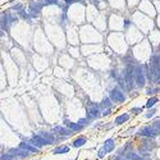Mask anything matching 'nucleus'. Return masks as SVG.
<instances>
[{"mask_svg":"<svg viewBox=\"0 0 160 160\" xmlns=\"http://www.w3.org/2000/svg\"><path fill=\"white\" fill-rule=\"evenodd\" d=\"M134 82H136V87L143 89L147 82V77H146V71L145 65L137 64L134 65Z\"/></svg>","mask_w":160,"mask_h":160,"instance_id":"1","label":"nucleus"},{"mask_svg":"<svg viewBox=\"0 0 160 160\" xmlns=\"http://www.w3.org/2000/svg\"><path fill=\"white\" fill-rule=\"evenodd\" d=\"M122 76H123V78H124L127 90L132 91L133 87L136 86V82H134V67H132V65H126Z\"/></svg>","mask_w":160,"mask_h":160,"instance_id":"2","label":"nucleus"},{"mask_svg":"<svg viewBox=\"0 0 160 160\" xmlns=\"http://www.w3.org/2000/svg\"><path fill=\"white\" fill-rule=\"evenodd\" d=\"M109 96L115 104H122L126 101V93H124V91L122 90V87H119V86L113 87V89L109 91Z\"/></svg>","mask_w":160,"mask_h":160,"instance_id":"3","label":"nucleus"},{"mask_svg":"<svg viewBox=\"0 0 160 160\" xmlns=\"http://www.w3.org/2000/svg\"><path fill=\"white\" fill-rule=\"evenodd\" d=\"M44 1H41V0H32L31 3L28 4V12L30 14L32 15V18H36L40 15L41 13V9H42L44 7Z\"/></svg>","mask_w":160,"mask_h":160,"instance_id":"4","label":"nucleus"},{"mask_svg":"<svg viewBox=\"0 0 160 160\" xmlns=\"http://www.w3.org/2000/svg\"><path fill=\"white\" fill-rule=\"evenodd\" d=\"M137 133L140 136L146 137V138H154V137L158 136V133H156V131L154 129L153 126H143L142 128H140V131Z\"/></svg>","mask_w":160,"mask_h":160,"instance_id":"5","label":"nucleus"},{"mask_svg":"<svg viewBox=\"0 0 160 160\" xmlns=\"http://www.w3.org/2000/svg\"><path fill=\"white\" fill-rule=\"evenodd\" d=\"M86 117L89 118L90 120H95V119H97V118L103 117V115H101V112H100V105H91L89 109H87Z\"/></svg>","mask_w":160,"mask_h":160,"instance_id":"6","label":"nucleus"},{"mask_svg":"<svg viewBox=\"0 0 160 160\" xmlns=\"http://www.w3.org/2000/svg\"><path fill=\"white\" fill-rule=\"evenodd\" d=\"M63 126H65L67 128H69L72 132H78V131H82V129L85 128V127H82L78 122H77V123L71 122L68 118H64V119H63Z\"/></svg>","mask_w":160,"mask_h":160,"instance_id":"7","label":"nucleus"},{"mask_svg":"<svg viewBox=\"0 0 160 160\" xmlns=\"http://www.w3.org/2000/svg\"><path fill=\"white\" fill-rule=\"evenodd\" d=\"M9 154H12V155H14L15 158H19V159H24V158H28L30 156V153L26 150H23V149L18 147V149H9Z\"/></svg>","mask_w":160,"mask_h":160,"instance_id":"8","label":"nucleus"},{"mask_svg":"<svg viewBox=\"0 0 160 160\" xmlns=\"http://www.w3.org/2000/svg\"><path fill=\"white\" fill-rule=\"evenodd\" d=\"M53 132H56V133H54V134H60V136H63V137H68V136H71L72 134V131L69 128H67L65 126L64 127H62V126L54 127Z\"/></svg>","mask_w":160,"mask_h":160,"instance_id":"9","label":"nucleus"},{"mask_svg":"<svg viewBox=\"0 0 160 160\" xmlns=\"http://www.w3.org/2000/svg\"><path fill=\"white\" fill-rule=\"evenodd\" d=\"M129 118H131L129 113H122V114H119L117 118H115L114 124L115 126H122V124H124L126 122H128Z\"/></svg>","mask_w":160,"mask_h":160,"instance_id":"10","label":"nucleus"},{"mask_svg":"<svg viewBox=\"0 0 160 160\" xmlns=\"http://www.w3.org/2000/svg\"><path fill=\"white\" fill-rule=\"evenodd\" d=\"M19 147L21 149H23V150H26V151H28V153H40V149H37L36 146L34 145H31V143H26V142H21L19 143Z\"/></svg>","mask_w":160,"mask_h":160,"instance_id":"11","label":"nucleus"},{"mask_svg":"<svg viewBox=\"0 0 160 160\" xmlns=\"http://www.w3.org/2000/svg\"><path fill=\"white\" fill-rule=\"evenodd\" d=\"M71 147L68 145H59L53 150V154L54 155H62V154H67L69 153Z\"/></svg>","mask_w":160,"mask_h":160,"instance_id":"12","label":"nucleus"},{"mask_svg":"<svg viewBox=\"0 0 160 160\" xmlns=\"http://www.w3.org/2000/svg\"><path fill=\"white\" fill-rule=\"evenodd\" d=\"M103 149L106 151V153H112V151L115 149V142H114V140H113V138H108V140H105V142H104V145H103Z\"/></svg>","mask_w":160,"mask_h":160,"instance_id":"13","label":"nucleus"},{"mask_svg":"<svg viewBox=\"0 0 160 160\" xmlns=\"http://www.w3.org/2000/svg\"><path fill=\"white\" fill-rule=\"evenodd\" d=\"M38 134H40L42 138H45L46 142H48L49 145H51V143L55 142V136H54V133H50V132H38Z\"/></svg>","mask_w":160,"mask_h":160,"instance_id":"14","label":"nucleus"},{"mask_svg":"<svg viewBox=\"0 0 160 160\" xmlns=\"http://www.w3.org/2000/svg\"><path fill=\"white\" fill-rule=\"evenodd\" d=\"M85 143H87V138L83 136H78L76 137V138L72 141V146L73 147H81V146H83Z\"/></svg>","mask_w":160,"mask_h":160,"instance_id":"15","label":"nucleus"},{"mask_svg":"<svg viewBox=\"0 0 160 160\" xmlns=\"http://www.w3.org/2000/svg\"><path fill=\"white\" fill-rule=\"evenodd\" d=\"M113 104H114V101L110 99V96H105V97L101 100L100 108H103V109H112V108H113Z\"/></svg>","mask_w":160,"mask_h":160,"instance_id":"16","label":"nucleus"},{"mask_svg":"<svg viewBox=\"0 0 160 160\" xmlns=\"http://www.w3.org/2000/svg\"><path fill=\"white\" fill-rule=\"evenodd\" d=\"M158 103H159V99L156 97V96H150V97L147 99V101H146L145 108L146 109H151V108H154Z\"/></svg>","mask_w":160,"mask_h":160,"instance_id":"17","label":"nucleus"},{"mask_svg":"<svg viewBox=\"0 0 160 160\" xmlns=\"http://www.w3.org/2000/svg\"><path fill=\"white\" fill-rule=\"evenodd\" d=\"M18 17L22 18V19H24V21H27V22H30V23H31V21H32V15L30 14L28 10H24V9L19 10V12H18Z\"/></svg>","mask_w":160,"mask_h":160,"instance_id":"18","label":"nucleus"},{"mask_svg":"<svg viewBox=\"0 0 160 160\" xmlns=\"http://www.w3.org/2000/svg\"><path fill=\"white\" fill-rule=\"evenodd\" d=\"M126 159L127 160H145L141 155H138V154H136V153H132V151L126 153Z\"/></svg>","mask_w":160,"mask_h":160,"instance_id":"19","label":"nucleus"},{"mask_svg":"<svg viewBox=\"0 0 160 160\" xmlns=\"http://www.w3.org/2000/svg\"><path fill=\"white\" fill-rule=\"evenodd\" d=\"M158 92H160V86H156V85L154 87H149V89L146 90V93H147L149 96H154Z\"/></svg>","mask_w":160,"mask_h":160,"instance_id":"20","label":"nucleus"},{"mask_svg":"<svg viewBox=\"0 0 160 160\" xmlns=\"http://www.w3.org/2000/svg\"><path fill=\"white\" fill-rule=\"evenodd\" d=\"M155 113H156V109H155V108H151V109H147V112L145 113V118L150 119V118H153L154 115H155Z\"/></svg>","mask_w":160,"mask_h":160,"instance_id":"21","label":"nucleus"},{"mask_svg":"<svg viewBox=\"0 0 160 160\" xmlns=\"http://www.w3.org/2000/svg\"><path fill=\"white\" fill-rule=\"evenodd\" d=\"M23 9V4H22V3H17V4H14L13 5L12 8H10V10H12V12H19V10H22Z\"/></svg>","mask_w":160,"mask_h":160,"instance_id":"22","label":"nucleus"},{"mask_svg":"<svg viewBox=\"0 0 160 160\" xmlns=\"http://www.w3.org/2000/svg\"><path fill=\"white\" fill-rule=\"evenodd\" d=\"M77 122L79 123V124H81L82 127H86V126H89L90 124V119L87 117H85V118H81V119H78L77 120Z\"/></svg>","mask_w":160,"mask_h":160,"instance_id":"23","label":"nucleus"},{"mask_svg":"<svg viewBox=\"0 0 160 160\" xmlns=\"http://www.w3.org/2000/svg\"><path fill=\"white\" fill-rule=\"evenodd\" d=\"M14 155H12V154H1V160H15Z\"/></svg>","mask_w":160,"mask_h":160,"instance_id":"24","label":"nucleus"},{"mask_svg":"<svg viewBox=\"0 0 160 160\" xmlns=\"http://www.w3.org/2000/svg\"><path fill=\"white\" fill-rule=\"evenodd\" d=\"M154 127V129L156 131V133L160 134V120H154L153 122V124H151Z\"/></svg>","mask_w":160,"mask_h":160,"instance_id":"25","label":"nucleus"},{"mask_svg":"<svg viewBox=\"0 0 160 160\" xmlns=\"http://www.w3.org/2000/svg\"><path fill=\"white\" fill-rule=\"evenodd\" d=\"M45 5H58L59 4V0H42Z\"/></svg>","mask_w":160,"mask_h":160,"instance_id":"26","label":"nucleus"},{"mask_svg":"<svg viewBox=\"0 0 160 160\" xmlns=\"http://www.w3.org/2000/svg\"><path fill=\"white\" fill-rule=\"evenodd\" d=\"M142 108H132L131 110H129V113H133V114H140V113H142Z\"/></svg>","mask_w":160,"mask_h":160,"instance_id":"27","label":"nucleus"},{"mask_svg":"<svg viewBox=\"0 0 160 160\" xmlns=\"http://www.w3.org/2000/svg\"><path fill=\"white\" fill-rule=\"evenodd\" d=\"M105 154H106V151L104 150L103 147H101L100 150H99V153H97V158H99V159H103L104 156H105Z\"/></svg>","mask_w":160,"mask_h":160,"instance_id":"28","label":"nucleus"},{"mask_svg":"<svg viewBox=\"0 0 160 160\" xmlns=\"http://www.w3.org/2000/svg\"><path fill=\"white\" fill-rule=\"evenodd\" d=\"M110 113H112V109H103L101 115H103V117H106V115H109Z\"/></svg>","mask_w":160,"mask_h":160,"instance_id":"29","label":"nucleus"},{"mask_svg":"<svg viewBox=\"0 0 160 160\" xmlns=\"http://www.w3.org/2000/svg\"><path fill=\"white\" fill-rule=\"evenodd\" d=\"M129 24H131V22L128 21V19H126V22H124V27L127 28V27H129Z\"/></svg>","mask_w":160,"mask_h":160,"instance_id":"30","label":"nucleus"}]
</instances>
